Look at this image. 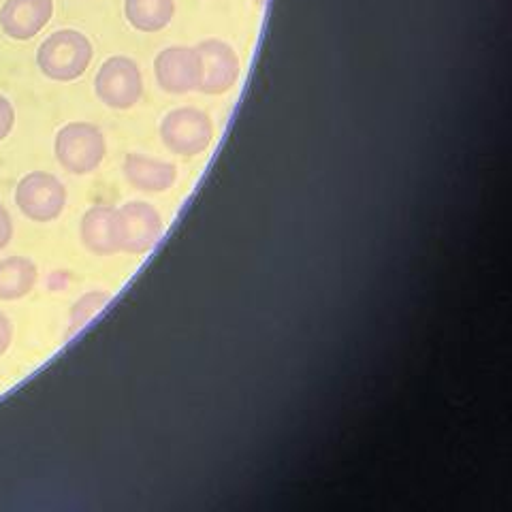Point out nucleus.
Returning a JSON list of instances; mask_svg holds the SVG:
<instances>
[{
    "mask_svg": "<svg viewBox=\"0 0 512 512\" xmlns=\"http://www.w3.org/2000/svg\"><path fill=\"white\" fill-rule=\"evenodd\" d=\"M124 175L137 190L165 192L175 184L178 169L171 163H165V160L143 154H128L124 158Z\"/></svg>",
    "mask_w": 512,
    "mask_h": 512,
    "instance_id": "nucleus-10",
    "label": "nucleus"
},
{
    "mask_svg": "<svg viewBox=\"0 0 512 512\" xmlns=\"http://www.w3.org/2000/svg\"><path fill=\"white\" fill-rule=\"evenodd\" d=\"M54 18V0H5L0 28L13 41H28Z\"/></svg>",
    "mask_w": 512,
    "mask_h": 512,
    "instance_id": "nucleus-9",
    "label": "nucleus"
},
{
    "mask_svg": "<svg viewBox=\"0 0 512 512\" xmlns=\"http://www.w3.org/2000/svg\"><path fill=\"white\" fill-rule=\"evenodd\" d=\"M109 301V295L107 293H88L84 295L82 299H79L73 310H71V325H69V335L77 333L79 329H82L88 320L107 306Z\"/></svg>",
    "mask_w": 512,
    "mask_h": 512,
    "instance_id": "nucleus-14",
    "label": "nucleus"
},
{
    "mask_svg": "<svg viewBox=\"0 0 512 512\" xmlns=\"http://www.w3.org/2000/svg\"><path fill=\"white\" fill-rule=\"evenodd\" d=\"M199 60V92L218 96L229 92L242 73V62H239L237 52L229 43L220 39L201 41L197 47Z\"/></svg>",
    "mask_w": 512,
    "mask_h": 512,
    "instance_id": "nucleus-7",
    "label": "nucleus"
},
{
    "mask_svg": "<svg viewBox=\"0 0 512 512\" xmlns=\"http://www.w3.org/2000/svg\"><path fill=\"white\" fill-rule=\"evenodd\" d=\"M128 24L139 32H158L171 24L175 0H124Z\"/></svg>",
    "mask_w": 512,
    "mask_h": 512,
    "instance_id": "nucleus-12",
    "label": "nucleus"
},
{
    "mask_svg": "<svg viewBox=\"0 0 512 512\" xmlns=\"http://www.w3.org/2000/svg\"><path fill=\"white\" fill-rule=\"evenodd\" d=\"M92 56L94 47L84 32L62 28L39 45L37 67L52 82H75L90 67Z\"/></svg>",
    "mask_w": 512,
    "mask_h": 512,
    "instance_id": "nucleus-1",
    "label": "nucleus"
},
{
    "mask_svg": "<svg viewBox=\"0 0 512 512\" xmlns=\"http://www.w3.org/2000/svg\"><path fill=\"white\" fill-rule=\"evenodd\" d=\"M58 163L75 175L92 173L103 163L107 154V141L99 126L90 122H69L56 135Z\"/></svg>",
    "mask_w": 512,
    "mask_h": 512,
    "instance_id": "nucleus-2",
    "label": "nucleus"
},
{
    "mask_svg": "<svg viewBox=\"0 0 512 512\" xmlns=\"http://www.w3.org/2000/svg\"><path fill=\"white\" fill-rule=\"evenodd\" d=\"M15 126V107L5 94H0V141L7 139Z\"/></svg>",
    "mask_w": 512,
    "mask_h": 512,
    "instance_id": "nucleus-15",
    "label": "nucleus"
},
{
    "mask_svg": "<svg viewBox=\"0 0 512 512\" xmlns=\"http://www.w3.org/2000/svg\"><path fill=\"white\" fill-rule=\"evenodd\" d=\"M160 137L173 154L197 156L210 148L214 124L201 109L178 107L160 122Z\"/></svg>",
    "mask_w": 512,
    "mask_h": 512,
    "instance_id": "nucleus-4",
    "label": "nucleus"
},
{
    "mask_svg": "<svg viewBox=\"0 0 512 512\" xmlns=\"http://www.w3.org/2000/svg\"><path fill=\"white\" fill-rule=\"evenodd\" d=\"M37 282V267L24 256H11L0 261V299H22Z\"/></svg>",
    "mask_w": 512,
    "mask_h": 512,
    "instance_id": "nucleus-13",
    "label": "nucleus"
},
{
    "mask_svg": "<svg viewBox=\"0 0 512 512\" xmlns=\"http://www.w3.org/2000/svg\"><path fill=\"white\" fill-rule=\"evenodd\" d=\"M13 237V220L7 212V207L0 203V250H3Z\"/></svg>",
    "mask_w": 512,
    "mask_h": 512,
    "instance_id": "nucleus-16",
    "label": "nucleus"
},
{
    "mask_svg": "<svg viewBox=\"0 0 512 512\" xmlns=\"http://www.w3.org/2000/svg\"><path fill=\"white\" fill-rule=\"evenodd\" d=\"M15 205L35 222L56 220L67 205V188L52 173L32 171L15 188Z\"/></svg>",
    "mask_w": 512,
    "mask_h": 512,
    "instance_id": "nucleus-5",
    "label": "nucleus"
},
{
    "mask_svg": "<svg viewBox=\"0 0 512 512\" xmlns=\"http://www.w3.org/2000/svg\"><path fill=\"white\" fill-rule=\"evenodd\" d=\"M154 75L160 90L188 94L199 88V60L195 47L171 45L154 60Z\"/></svg>",
    "mask_w": 512,
    "mask_h": 512,
    "instance_id": "nucleus-8",
    "label": "nucleus"
},
{
    "mask_svg": "<svg viewBox=\"0 0 512 512\" xmlns=\"http://www.w3.org/2000/svg\"><path fill=\"white\" fill-rule=\"evenodd\" d=\"M94 92L109 109H131L143 94V75L139 64L128 56L107 58L94 77Z\"/></svg>",
    "mask_w": 512,
    "mask_h": 512,
    "instance_id": "nucleus-3",
    "label": "nucleus"
},
{
    "mask_svg": "<svg viewBox=\"0 0 512 512\" xmlns=\"http://www.w3.org/2000/svg\"><path fill=\"white\" fill-rule=\"evenodd\" d=\"M163 218L150 203L131 201L116 210L118 248L128 254H146L163 237Z\"/></svg>",
    "mask_w": 512,
    "mask_h": 512,
    "instance_id": "nucleus-6",
    "label": "nucleus"
},
{
    "mask_svg": "<svg viewBox=\"0 0 512 512\" xmlns=\"http://www.w3.org/2000/svg\"><path fill=\"white\" fill-rule=\"evenodd\" d=\"M13 338V327L5 314H0V357L5 355Z\"/></svg>",
    "mask_w": 512,
    "mask_h": 512,
    "instance_id": "nucleus-17",
    "label": "nucleus"
},
{
    "mask_svg": "<svg viewBox=\"0 0 512 512\" xmlns=\"http://www.w3.org/2000/svg\"><path fill=\"white\" fill-rule=\"evenodd\" d=\"M82 242L94 254H114L118 252L116 233V207L94 205L82 218Z\"/></svg>",
    "mask_w": 512,
    "mask_h": 512,
    "instance_id": "nucleus-11",
    "label": "nucleus"
},
{
    "mask_svg": "<svg viewBox=\"0 0 512 512\" xmlns=\"http://www.w3.org/2000/svg\"><path fill=\"white\" fill-rule=\"evenodd\" d=\"M254 3H256V5H265V0H254Z\"/></svg>",
    "mask_w": 512,
    "mask_h": 512,
    "instance_id": "nucleus-18",
    "label": "nucleus"
}]
</instances>
